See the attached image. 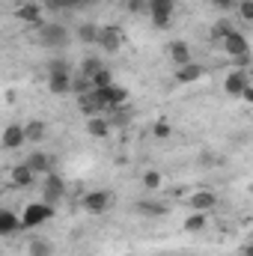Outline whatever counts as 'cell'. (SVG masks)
<instances>
[{
  "label": "cell",
  "mask_w": 253,
  "mask_h": 256,
  "mask_svg": "<svg viewBox=\"0 0 253 256\" xmlns=\"http://www.w3.org/2000/svg\"><path fill=\"white\" fill-rule=\"evenodd\" d=\"M72 86H74V80H72L68 66H66L63 60H54V63L48 66V90H51L54 96H68Z\"/></svg>",
  "instance_id": "6da1fadb"
},
{
  "label": "cell",
  "mask_w": 253,
  "mask_h": 256,
  "mask_svg": "<svg viewBox=\"0 0 253 256\" xmlns=\"http://www.w3.org/2000/svg\"><path fill=\"white\" fill-rule=\"evenodd\" d=\"M54 218V206L51 202H30L21 214V230H36L42 224H48Z\"/></svg>",
  "instance_id": "7a4b0ae2"
},
{
  "label": "cell",
  "mask_w": 253,
  "mask_h": 256,
  "mask_svg": "<svg viewBox=\"0 0 253 256\" xmlns=\"http://www.w3.org/2000/svg\"><path fill=\"white\" fill-rule=\"evenodd\" d=\"M176 12V0H149V18L158 30H167Z\"/></svg>",
  "instance_id": "3957f363"
},
{
  "label": "cell",
  "mask_w": 253,
  "mask_h": 256,
  "mask_svg": "<svg viewBox=\"0 0 253 256\" xmlns=\"http://www.w3.org/2000/svg\"><path fill=\"white\" fill-rule=\"evenodd\" d=\"M92 96H96V102L108 110V108H122L128 102V92L120 86V84H114V86H104V90H92Z\"/></svg>",
  "instance_id": "277c9868"
},
{
  "label": "cell",
  "mask_w": 253,
  "mask_h": 256,
  "mask_svg": "<svg viewBox=\"0 0 253 256\" xmlns=\"http://www.w3.org/2000/svg\"><path fill=\"white\" fill-rule=\"evenodd\" d=\"M253 80H250V74L244 72V68H232L226 78H224V90L232 96V98H242L244 96V90L250 86Z\"/></svg>",
  "instance_id": "5b68a950"
},
{
  "label": "cell",
  "mask_w": 253,
  "mask_h": 256,
  "mask_svg": "<svg viewBox=\"0 0 253 256\" xmlns=\"http://www.w3.org/2000/svg\"><path fill=\"white\" fill-rule=\"evenodd\" d=\"M39 42L45 48H63L66 42H68V33H66V27H60V24H45L39 30Z\"/></svg>",
  "instance_id": "8992f818"
},
{
  "label": "cell",
  "mask_w": 253,
  "mask_h": 256,
  "mask_svg": "<svg viewBox=\"0 0 253 256\" xmlns=\"http://www.w3.org/2000/svg\"><path fill=\"white\" fill-rule=\"evenodd\" d=\"M42 194H45V202L57 206V202L66 196V182H63V176H60V173H48V176H45V185H42Z\"/></svg>",
  "instance_id": "52a82bcc"
},
{
  "label": "cell",
  "mask_w": 253,
  "mask_h": 256,
  "mask_svg": "<svg viewBox=\"0 0 253 256\" xmlns=\"http://www.w3.org/2000/svg\"><path fill=\"white\" fill-rule=\"evenodd\" d=\"M110 202H114L110 191H90L86 196H84V208H86L90 214H102V212H108Z\"/></svg>",
  "instance_id": "ba28073f"
},
{
  "label": "cell",
  "mask_w": 253,
  "mask_h": 256,
  "mask_svg": "<svg viewBox=\"0 0 253 256\" xmlns=\"http://www.w3.org/2000/svg\"><path fill=\"white\" fill-rule=\"evenodd\" d=\"M224 51L236 60V57H244V54H250V45H248V39H244V33H238V30H232L226 39H224Z\"/></svg>",
  "instance_id": "9c48e42d"
},
{
  "label": "cell",
  "mask_w": 253,
  "mask_h": 256,
  "mask_svg": "<svg viewBox=\"0 0 253 256\" xmlns=\"http://www.w3.org/2000/svg\"><path fill=\"white\" fill-rule=\"evenodd\" d=\"M167 57H170L173 63L179 66V68H182V66H190V63H194L190 45H188V42H182V39H176V42H170V45H167Z\"/></svg>",
  "instance_id": "30bf717a"
},
{
  "label": "cell",
  "mask_w": 253,
  "mask_h": 256,
  "mask_svg": "<svg viewBox=\"0 0 253 256\" xmlns=\"http://www.w3.org/2000/svg\"><path fill=\"white\" fill-rule=\"evenodd\" d=\"M188 206H190V212H212L218 206V194L214 191H194L188 196Z\"/></svg>",
  "instance_id": "8fae6325"
},
{
  "label": "cell",
  "mask_w": 253,
  "mask_h": 256,
  "mask_svg": "<svg viewBox=\"0 0 253 256\" xmlns=\"http://www.w3.org/2000/svg\"><path fill=\"white\" fill-rule=\"evenodd\" d=\"M98 45H102V51H108V54L120 51V48H122V30H120V27H102Z\"/></svg>",
  "instance_id": "7c38bea8"
},
{
  "label": "cell",
  "mask_w": 253,
  "mask_h": 256,
  "mask_svg": "<svg viewBox=\"0 0 253 256\" xmlns=\"http://www.w3.org/2000/svg\"><path fill=\"white\" fill-rule=\"evenodd\" d=\"M24 164H27L36 176H48V173H54V164H51V155H48V152H30Z\"/></svg>",
  "instance_id": "4fadbf2b"
},
{
  "label": "cell",
  "mask_w": 253,
  "mask_h": 256,
  "mask_svg": "<svg viewBox=\"0 0 253 256\" xmlns=\"http://www.w3.org/2000/svg\"><path fill=\"white\" fill-rule=\"evenodd\" d=\"M27 143V128L24 126H6L3 128V149H21Z\"/></svg>",
  "instance_id": "5bb4252c"
},
{
  "label": "cell",
  "mask_w": 253,
  "mask_h": 256,
  "mask_svg": "<svg viewBox=\"0 0 253 256\" xmlns=\"http://www.w3.org/2000/svg\"><path fill=\"white\" fill-rule=\"evenodd\" d=\"M202 74H206V68H202V66L190 63V66H182V68L176 72V80H179V84H196Z\"/></svg>",
  "instance_id": "9a60e30c"
},
{
  "label": "cell",
  "mask_w": 253,
  "mask_h": 256,
  "mask_svg": "<svg viewBox=\"0 0 253 256\" xmlns=\"http://www.w3.org/2000/svg\"><path fill=\"white\" fill-rule=\"evenodd\" d=\"M18 18L27 21V24H39V21H42V6H39V3H24V6L18 9Z\"/></svg>",
  "instance_id": "2e32d148"
},
{
  "label": "cell",
  "mask_w": 253,
  "mask_h": 256,
  "mask_svg": "<svg viewBox=\"0 0 253 256\" xmlns=\"http://www.w3.org/2000/svg\"><path fill=\"white\" fill-rule=\"evenodd\" d=\"M134 208H137L140 214H149V218H161V214H167V206H164V202H152V200H140Z\"/></svg>",
  "instance_id": "e0dca14e"
},
{
  "label": "cell",
  "mask_w": 253,
  "mask_h": 256,
  "mask_svg": "<svg viewBox=\"0 0 253 256\" xmlns=\"http://www.w3.org/2000/svg\"><path fill=\"white\" fill-rule=\"evenodd\" d=\"M33 176H36V173H33L27 164H18V167L12 170V182H15L18 188H27V185H33Z\"/></svg>",
  "instance_id": "ac0fdd59"
},
{
  "label": "cell",
  "mask_w": 253,
  "mask_h": 256,
  "mask_svg": "<svg viewBox=\"0 0 253 256\" xmlns=\"http://www.w3.org/2000/svg\"><path fill=\"white\" fill-rule=\"evenodd\" d=\"M15 230H21V218H15L12 212H0V236H12Z\"/></svg>",
  "instance_id": "d6986e66"
},
{
  "label": "cell",
  "mask_w": 253,
  "mask_h": 256,
  "mask_svg": "<svg viewBox=\"0 0 253 256\" xmlns=\"http://www.w3.org/2000/svg\"><path fill=\"white\" fill-rule=\"evenodd\" d=\"M98 36H102V30L96 24H80L78 27V39L86 42V45H98Z\"/></svg>",
  "instance_id": "ffe728a7"
},
{
  "label": "cell",
  "mask_w": 253,
  "mask_h": 256,
  "mask_svg": "<svg viewBox=\"0 0 253 256\" xmlns=\"http://www.w3.org/2000/svg\"><path fill=\"white\" fill-rule=\"evenodd\" d=\"M86 131H90L92 137H108V134H110V122H104L102 116H92V120L86 122Z\"/></svg>",
  "instance_id": "44dd1931"
},
{
  "label": "cell",
  "mask_w": 253,
  "mask_h": 256,
  "mask_svg": "<svg viewBox=\"0 0 253 256\" xmlns=\"http://www.w3.org/2000/svg\"><path fill=\"white\" fill-rule=\"evenodd\" d=\"M27 140H33V143H39V140H45V134H48V126L45 122H39V120H33V122H27Z\"/></svg>",
  "instance_id": "7402d4cb"
},
{
  "label": "cell",
  "mask_w": 253,
  "mask_h": 256,
  "mask_svg": "<svg viewBox=\"0 0 253 256\" xmlns=\"http://www.w3.org/2000/svg\"><path fill=\"white\" fill-rule=\"evenodd\" d=\"M102 68H104V63H102L98 57H86V60L80 63V74H86V78L92 80V78H96V74H98Z\"/></svg>",
  "instance_id": "603a6c76"
},
{
  "label": "cell",
  "mask_w": 253,
  "mask_h": 256,
  "mask_svg": "<svg viewBox=\"0 0 253 256\" xmlns=\"http://www.w3.org/2000/svg\"><path fill=\"white\" fill-rule=\"evenodd\" d=\"M30 256H54V244L45 242V238H36L30 244Z\"/></svg>",
  "instance_id": "cb8c5ba5"
},
{
  "label": "cell",
  "mask_w": 253,
  "mask_h": 256,
  "mask_svg": "<svg viewBox=\"0 0 253 256\" xmlns=\"http://www.w3.org/2000/svg\"><path fill=\"white\" fill-rule=\"evenodd\" d=\"M206 226V212H194V214H188V220H185V230L188 232H200Z\"/></svg>",
  "instance_id": "d4e9b609"
},
{
  "label": "cell",
  "mask_w": 253,
  "mask_h": 256,
  "mask_svg": "<svg viewBox=\"0 0 253 256\" xmlns=\"http://www.w3.org/2000/svg\"><path fill=\"white\" fill-rule=\"evenodd\" d=\"M232 33V24H226V21H220V24H214L212 27V42H220L224 45V39Z\"/></svg>",
  "instance_id": "484cf974"
},
{
  "label": "cell",
  "mask_w": 253,
  "mask_h": 256,
  "mask_svg": "<svg viewBox=\"0 0 253 256\" xmlns=\"http://www.w3.org/2000/svg\"><path fill=\"white\" fill-rule=\"evenodd\" d=\"M116 80H114V74L108 72V68H102L96 78H92V90H104V86H114Z\"/></svg>",
  "instance_id": "4316f807"
},
{
  "label": "cell",
  "mask_w": 253,
  "mask_h": 256,
  "mask_svg": "<svg viewBox=\"0 0 253 256\" xmlns=\"http://www.w3.org/2000/svg\"><path fill=\"white\" fill-rule=\"evenodd\" d=\"M143 188L146 191H158L161 188V173L158 170H146L143 173Z\"/></svg>",
  "instance_id": "83f0119b"
},
{
  "label": "cell",
  "mask_w": 253,
  "mask_h": 256,
  "mask_svg": "<svg viewBox=\"0 0 253 256\" xmlns=\"http://www.w3.org/2000/svg\"><path fill=\"white\" fill-rule=\"evenodd\" d=\"M238 18L253 24V0H238Z\"/></svg>",
  "instance_id": "f1b7e54d"
},
{
  "label": "cell",
  "mask_w": 253,
  "mask_h": 256,
  "mask_svg": "<svg viewBox=\"0 0 253 256\" xmlns=\"http://www.w3.org/2000/svg\"><path fill=\"white\" fill-rule=\"evenodd\" d=\"M128 12H149V0H128Z\"/></svg>",
  "instance_id": "f546056e"
},
{
  "label": "cell",
  "mask_w": 253,
  "mask_h": 256,
  "mask_svg": "<svg viewBox=\"0 0 253 256\" xmlns=\"http://www.w3.org/2000/svg\"><path fill=\"white\" fill-rule=\"evenodd\" d=\"M152 131H155V137H170V131H173V128H170V122H164V120H161V122H155V126H152Z\"/></svg>",
  "instance_id": "4dcf8cb0"
},
{
  "label": "cell",
  "mask_w": 253,
  "mask_h": 256,
  "mask_svg": "<svg viewBox=\"0 0 253 256\" xmlns=\"http://www.w3.org/2000/svg\"><path fill=\"white\" fill-rule=\"evenodd\" d=\"M212 6H214V9H232L236 0H212Z\"/></svg>",
  "instance_id": "1f68e13d"
},
{
  "label": "cell",
  "mask_w": 253,
  "mask_h": 256,
  "mask_svg": "<svg viewBox=\"0 0 253 256\" xmlns=\"http://www.w3.org/2000/svg\"><path fill=\"white\" fill-rule=\"evenodd\" d=\"M45 3H48L51 9H60V6H72L74 0H45Z\"/></svg>",
  "instance_id": "d6a6232c"
},
{
  "label": "cell",
  "mask_w": 253,
  "mask_h": 256,
  "mask_svg": "<svg viewBox=\"0 0 253 256\" xmlns=\"http://www.w3.org/2000/svg\"><path fill=\"white\" fill-rule=\"evenodd\" d=\"M250 66V54H244V57H236V68H248Z\"/></svg>",
  "instance_id": "836d02e7"
},
{
  "label": "cell",
  "mask_w": 253,
  "mask_h": 256,
  "mask_svg": "<svg viewBox=\"0 0 253 256\" xmlns=\"http://www.w3.org/2000/svg\"><path fill=\"white\" fill-rule=\"evenodd\" d=\"M242 98H244L248 104H253V84H250V86H248V90H244V96H242Z\"/></svg>",
  "instance_id": "e575fe53"
},
{
  "label": "cell",
  "mask_w": 253,
  "mask_h": 256,
  "mask_svg": "<svg viewBox=\"0 0 253 256\" xmlns=\"http://www.w3.org/2000/svg\"><path fill=\"white\" fill-rule=\"evenodd\" d=\"M242 256H253V244H248V248L242 250Z\"/></svg>",
  "instance_id": "d590c367"
},
{
  "label": "cell",
  "mask_w": 253,
  "mask_h": 256,
  "mask_svg": "<svg viewBox=\"0 0 253 256\" xmlns=\"http://www.w3.org/2000/svg\"><path fill=\"white\" fill-rule=\"evenodd\" d=\"M74 3H86V0H74Z\"/></svg>",
  "instance_id": "8d00e7d4"
}]
</instances>
